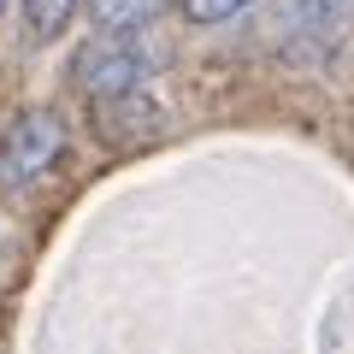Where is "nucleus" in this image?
<instances>
[{"label":"nucleus","instance_id":"f257e3e1","mask_svg":"<svg viewBox=\"0 0 354 354\" xmlns=\"http://www.w3.org/2000/svg\"><path fill=\"white\" fill-rule=\"evenodd\" d=\"M153 24L142 30H95V36L77 48L71 59V83L83 88L88 101H113V95H130V88H148V77L160 71V41L148 36Z\"/></svg>","mask_w":354,"mask_h":354},{"label":"nucleus","instance_id":"f03ea898","mask_svg":"<svg viewBox=\"0 0 354 354\" xmlns=\"http://www.w3.org/2000/svg\"><path fill=\"white\" fill-rule=\"evenodd\" d=\"M65 142H71V130H65V118L53 113V106L18 113L12 124L0 130V195L36 189L41 177L65 160Z\"/></svg>","mask_w":354,"mask_h":354},{"label":"nucleus","instance_id":"7ed1b4c3","mask_svg":"<svg viewBox=\"0 0 354 354\" xmlns=\"http://www.w3.org/2000/svg\"><path fill=\"white\" fill-rule=\"evenodd\" d=\"M83 6H88V0H24V41H30V48L59 41V30L71 24Z\"/></svg>","mask_w":354,"mask_h":354},{"label":"nucleus","instance_id":"20e7f679","mask_svg":"<svg viewBox=\"0 0 354 354\" xmlns=\"http://www.w3.org/2000/svg\"><path fill=\"white\" fill-rule=\"evenodd\" d=\"M165 6L171 0H88V18H95V30H142Z\"/></svg>","mask_w":354,"mask_h":354},{"label":"nucleus","instance_id":"39448f33","mask_svg":"<svg viewBox=\"0 0 354 354\" xmlns=\"http://www.w3.org/2000/svg\"><path fill=\"white\" fill-rule=\"evenodd\" d=\"M342 18H348V0H301V30L319 41H337Z\"/></svg>","mask_w":354,"mask_h":354},{"label":"nucleus","instance_id":"423d86ee","mask_svg":"<svg viewBox=\"0 0 354 354\" xmlns=\"http://www.w3.org/2000/svg\"><path fill=\"white\" fill-rule=\"evenodd\" d=\"M177 6H183V18H189V24L213 30V24H230V18H242L254 0H177Z\"/></svg>","mask_w":354,"mask_h":354},{"label":"nucleus","instance_id":"0eeeda50","mask_svg":"<svg viewBox=\"0 0 354 354\" xmlns=\"http://www.w3.org/2000/svg\"><path fill=\"white\" fill-rule=\"evenodd\" d=\"M6 6H12V0H0V18H6Z\"/></svg>","mask_w":354,"mask_h":354}]
</instances>
